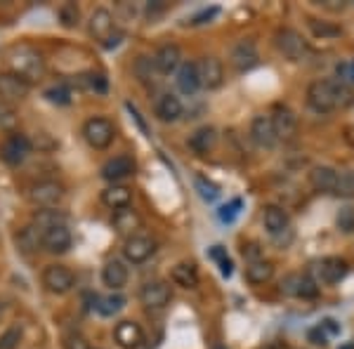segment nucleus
<instances>
[{"label": "nucleus", "mask_w": 354, "mask_h": 349, "mask_svg": "<svg viewBox=\"0 0 354 349\" xmlns=\"http://www.w3.org/2000/svg\"><path fill=\"white\" fill-rule=\"evenodd\" d=\"M153 113L161 123H177L185 113V106H182L180 97L173 93H163L153 104Z\"/></svg>", "instance_id": "obj_22"}, {"label": "nucleus", "mask_w": 354, "mask_h": 349, "mask_svg": "<svg viewBox=\"0 0 354 349\" xmlns=\"http://www.w3.org/2000/svg\"><path fill=\"white\" fill-rule=\"evenodd\" d=\"M133 73H135L137 81H140L142 85H153V83H156V78H158V71H156V66H153V59H151V57H147V55H142V57H137V59H135Z\"/></svg>", "instance_id": "obj_33"}, {"label": "nucleus", "mask_w": 354, "mask_h": 349, "mask_svg": "<svg viewBox=\"0 0 354 349\" xmlns=\"http://www.w3.org/2000/svg\"><path fill=\"white\" fill-rule=\"evenodd\" d=\"M307 340H310L314 347H326L328 345V335L322 326H314V328L307 330Z\"/></svg>", "instance_id": "obj_46"}, {"label": "nucleus", "mask_w": 354, "mask_h": 349, "mask_svg": "<svg viewBox=\"0 0 354 349\" xmlns=\"http://www.w3.org/2000/svg\"><path fill=\"white\" fill-rule=\"evenodd\" d=\"M215 142H218V133H215V128H210V125H203V128L194 130L189 135V140H187V144L196 156H203V153H208L210 149L215 147Z\"/></svg>", "instance_id": "obj_28"}, {"label": "nucleus", "mask_w": 354, "mask_h": 349, "mask_svg": "<svg viewBox=\"0 0 354 349\" xmlns=\"http://www.w3.org/2000/svg\"><path fill=\"white\" fill-rule=\"evenodd\" d=\"M83 137L90 147L102 151V149H109L113 137H116V130H113V123L104 116H93L83 123Z\"/></svg>", "instance_id": "obj_5"}, {"label": "nucleus", "mask_w": 354, "mask_h": 349, "mask_svg": "<svg viewBox=\"0 0 354 349\" xmlns=\"http://www.w3.org/2000/svg\"><path fill=\"white\" fill-rule=\"evenodd\" d=\"M3 314H5V302L0 300V321H3Z\"/></svg>", "instance_id": "obj_54"}, {"label": "nucleus", "mask_w": 354, "mask_h": 349, "mask_svg": "<svg viewBox=\"0 0 354 349\" xmlns=\"http://www.w3.org/2000/svg\"><path fill=\"white\" fill-rule=\"evenodd\" d=\"M170 279H173L175 285H180V288H185V290L198 288V281H201L196 267H194L192 262H177V265L170 269Z\"/></svg>", "instance_id": "obj_30"}, {"label": "nucleus", "mask_w": 354, "mask_h": 349, "mask_svg": "<svg viewBox=\"0 0 354 349\" xmlns=\"http://www.w3.org/2000/svg\"><path fill=\"white\" fill-rule=\"evenodd\" d=\"M123 307H125V297L118 293H111L106 297H97L95 300V309L100 317H116Z\"/></svg>", "instance_id": "obj_34"}, {"label": "nucleus", "mask_w": 354, "mask_h": 349, "mask_svg": "<svg viewBox=\"0 0 354 349\" xmlns=\"http://www.w3.org/2000/svg\"><path fill=\"white\" fill-rule=\"evenodd\" d=\"M241 255L245 257V262H258V260H265V257H262V248L258 243H248V245H243L241 248Z\"/></svg>", "instance_id": "obj_47"}, {"label": "nucleus", "mask_w": 354, "mask_h": 349, "mask_svg": "<svg viewBox=\"0 0 354 349\" xmlns=\"http://www.w3.org/2000/svg\"><path fill=\"white\" fill-rule=\"evenodd\" d=\"M31 153V140H26L21 133L8 135V140L0 147V158L8 165H21Z\"/></svg>", "instance_id": "obj_11"}, {"label": "nucleus", "mask_w": 354, "mask_h": 349, "mask_svg": "<svg viewBox=\"0 0 354 349\" xmlns=\"http://www.w3.org/2000/svg\"><path fill=\"white\" fill-rule=\"evenodd\" d=\"M220 272H222V276H232V260L230 257H225V260L220 262Z\"/></svg>", "instance_id": "obj_52"}, {"label": "nucleus", "mask_w": 354, "mask_h": 349, "mask_svg": "<svg viewBox=\"0 0 354 349\" xmlns=\"http://www.w3.org/2000/svg\"><path fill=\"white\" fill-rule=\"evenodd\" d=\"M310 279L317 285H335L350 274V265L342 257H322L310 267Z\"/></svg>", "instance_id": "obj_3"}, {"label": "nucleus", "mask_w": 354, "mask_h": 349, "mask_svg": "<svg viewBox=\"0 0 354 349\" xmlns=\"http://www.w3.org/2000/svg\"><path fill=\"white\" fill-rule=\"evenodd\" d=\"M262 222H265L267 234L274 238H281L283 234L290 232L288 213L281 205H265V210H262Z\"/></svg>", "instance_id": "obj_20"}, {"label": "nucleus", "mask_w": 354, "mask_h": 349, "mask_svg": "<svg viewBox=\"0 0 354 349\" xmlns=\"http://www.w3.org/2000/svg\"><path fill=\"white\" fill-rule=\"evenodd\" d=\"M66 213L59 208H38L36 213H33L31 217V225L38 227L41 232H45V229H53V227H62L66 225Z\"/></svg>", "instance_id": "obj_31"}, {"label": "nucleus", "mask_w": 354, "mask_h": 349, "mask_svg": "<svg viewBox=\"0 0 354 349\" xmlns=\"http://www.w3.org/2000/svg\"><path fill=\"white\" fill-rule=\"evenodd\" d=\"M111 225L118 234H123V236H135L137 229L142 227V217L137 215V210H133V208H123V210H116V213H113Z\"/></svg>", "instance_id": "obj_29"}, {"label": "nucleus", "mask_w": 354, "mask_h": 349, "mask_svg": "<svg viewBox=\"0 0 354 349\" xmlns=\"http://www.w3.org/2000/svg\"><path fill=\"white\" fill-rule=\"evenodd\" d=\"M88 78V88L90 90H95V93H104L106 90V81H104V76H100V73H90V76H85Z\"/></svg>", "instance_id": "obj_49"}, {"label": "nucleus", "mask_w": 354, "mask_h": 349, "mask_svg": "<svg viewBox=\"0 0 354 349\" xmlns=\"http://www.w3.org/2000/svg\"><path fill=\"white\" fill-rule=\"evenodd\" d=\"M274 45H277V50L288 62H302L307 53H310V45H307L305 36H302L298 28H290V26H283L274 33Z\"/></svg>", "instance_id": "obj_4"}, {"label": "nucleus", "mask_w": 354, "mask_h": 349, "mask_svg": "<svg viewBox=\"0 0 354 349\" xmlns=\"http://www.w3.org/2000/svg\"><path fill=\"white\" fill-rule=\"evenodd\" d=\"M220 10L218 8H210V10H203V12H198V15H194L189 21H187V24L189 26H201V24H205V21H210L213 19L215 15H218Z\"/></svg>", "instance_id": "obj_48"}, {"label": "nucleus", "mask_w": 354, "mask_h": 349, "mask_svg": "<svg viewBox=\"0 0 354 349\" xmlns=\"http://www.w3.org/2000/svg\"><path fill=\"white\" fill-rule=\"evenodd\" d=\"M250 140L258 149H274L279 142L270 116H255L250 121Z\"/></svg>", "instance_id": "obj_18"}, {"label": "nucleus", "mask_w": 354, "mask_h": 349, "mask_svg": "<svg viewBox=\"0 0 354 349\" xmlns=\"http://www.w3.org/2000/svg\"><path fill=\"white\" fill-rule=\"evenodd\" d=\"M335 81L342 83V85H354V59H347V62H340L335 66Z\"/></svg>", "instance_id": "obj_42"}, {"label": "nucleus", "mask_w": 354, "mask_h": 349, "mask_svg": "<svg viewBox=\"0 0 354 349\" xmlns=\"http://www.w3.org/2000/svg\"><path fill=\"white\" fill-rule=\"evenodd\" d=\"M15 238H17L19 253H24V255H33V253H38V248H43V232L33 225L21 227Z\"/></svg>", "instance_id": "obj_27"}, {"label": "nucleus", "mask_w": 354, "mask_h": 349, "mask_svg": "<svg viewBox=\"0 0 354 349\" xmlns=\"http://www.w3.org/2000/svg\"><path fill=\"white\" fill-rule=\"evenodd\" d=\"M173 300V290L165 281H149L140 288V302L145 305V309L149 312H158V309H165Z\"/></svg>", "instance_id": "obj_8"}, {"label": "nucleus", "mask_w": 354, "mask_h": 349, "mask_svg": "<svg viewBox=\"0 0 354 349\" xmlns=\"http://www.w3.org/2000/svg\"><path fill=\"white\" fill-rule=\"evenodd\" d=\"M270 118H272L274 133H277L279 140H293L295 133H298V116H295L286 104L274 106Z\"/></svg>", "instance_id": "obj_14"}, {"label": "nucleus", "mask_w": 354, "mask_h": 349, "mask_svg": "<svg viewBox=\"0 0 354 349\" xmlns=\"http://www.w3.org/2000/svg\"><path fill=\"white\" fill-rule=\"evenodd\" d=\"M215 349H227V347H215Z\"/></svg>", "instance_id": "obj_56"}, {"label": "nucleus", "mask_w": 354, "mask_h": 349, "mask_svg": "<svg viewBox=\"0 0 354 349\" xmlns=\"http://www.w3.org/2000/svg\"><path fill=\"white\" fill-rule=\"evenodd\" d=\"M8 66L10 73L24 78L26 83H36L45 76V59L38 50H33L31 45H15L8 53Z\"/></svg>", "instance_id": "obj_2"}, {"label": "nucleus", "mask_w": 354, "mask_h": 349, "mask_svg": "<svg viewBox=\"0 0 354 349\" xmlns=\"http://www.w3.org/2000/svg\"><path fill=\"white\" fill-rule=\"evenodd\" d=\"M133 173H135V158L128 156V153L113 156L102 165V177H104L106 182H111V185H118V182L128 180Z\"/></svg>", "instance_id": "obj_16"}, {"label": "nucleus", "mask_w": 354, "mask_h": 349, "mask_svg": "<svg viewBox=\"0 0 354 349\" xmlns=\"http://www.w3.org/2000/svg\"><path fill=\"white\" fill-rule=\"evenodd\" d=\"M307 26H310V31L314 33V38H322V41L340 36V26H335L333 21H324V19H314V17H310V19H307Z\"/></svg>", "instance_id": "obj_35"}, {"label": "nucleus", "mask_w": 354, "mask_h": 349, "mask_svg": "<svg viewBox=\"0 0 354 349\" xmlns=\"http://www.w3.org/2000/svg\"><path fill=\"white\" fill-rule=\"evenodd\" d=\"M17 111H15V106L12 104H5V102H0V128L5 130V133H10L12 135L15 133V128H17Z\"/></svg>", "instance_id": "obj_41"}, {"label": "nucleus", "mask_w": 354, "mask_h": 349, "mask_svg": "<svg viewBox=\"0 0 354 349\" xmlns=\"http://www.w3.org/2000/svg\"><path fill=\"white\" fill-rule=\"evenodd\" d=\"M241 198H234L232 203H227V205H222L220 208V220L222 222H227V225H230V222H234L236 220V215H239V210H241Z\"/></svg>", "instance_id": "obj_45"}, {"label": "nucleus", "mask_w": 354, "mask_h": 349, "mask_svg": "<svg viewBox=\"0 0 354 349\" xmlns=\"http://www.w3.org/2000/svg\"><path fill=\"white\" fill-rule=\"evenodd\" d=\"M335 196L352 198L354 196V173L352 170H342L338 173V182H335Z\"/></svg>", "instance_id": "obj_40"}, {"label": "nucleus", "mask_w": 354, "mask_h": 349, "mask_svg": "<svg viewBox=\"0 0 354 349\" xmlns=\"http://www.w3.org/2000/svg\"><path fill=\"white\" fill-rule=\"evenodd\" d=\"M156 250V243H153L151 236L147 234H135V236H128L123 243V257L130 262V265H142L153 255Z\"/></svg>", "instance_id": "obj_9"}, {"label": "nucleus", "mask_w": 354, "mask_h": 349, "mask_svg": "<svg viewBox=\"0 0 354 349\" xmlns=\"http://www.w3.org/2000/svg\"><path fill=\"white\" fill-rule=\"evenodd\" d=\"M66 349H90L88 342L83 340L81 335H73V337H68V342H66Z\"/></svg>", "instance_id": "obj_50"}, {"label": "nucleus", "mask_w": 354, "mask_h": 349, "mask_svg": "<svg viewBox=\"0 0 354 349\" xmlns=\"http://www.w3.org/2000/svg\"><path fill=\"white\" fill-rule=\"evenodd\" d=\"M230 62H232V66L236 68L239 73H245V71H250V68H255V66H258V62H260V55H258V48H255V43L250 41V38H243V41H239L232 48Z\"/></svg>", "instance_id": "obj_12"}, {"label": "nucleus", "mask_w": 354, "mask_h": 349, "mask_svg": "<svg viewBox=\"0 0 354 349\" xmlns=\"http://www.w3.org/2000/svg\"><path fill=\"white\" fill-rule=\"evenodd\" d=\"M21 337H24V330H21L19 323L8 326V328L3 330V335H0V349H17Z\"/></svg>", "instance_id": "obj_38"}, {"label": "nucleus", "mask_w": 354, "mask_h": 349, "mask_svg": "<svg viewBox=\"0 0 354 349\" xmlns=\"http://www.w3.org/2000/svg\"><path fill=\"white\" fill-rule=\"evenodd\" d=\"M153 66H156L158 76H170L175 73L182 64V50L175 43H163L161 48L153 53Z\"/></svg>", "instance_id": "obj_13"}, {"label": "nucleus", "mask_w": 354, "mask_h": 349, "mask_svg": "<svg viewBox=\"0 0 354 349\" xmlns=\"http://www.w3.org/2000/svg\"><path fill=\"white\" fill-rule=\"evenodd\" d=\"M302 281H305V274H286L279 283V290L288 297H300V290H302Z\"/></svg>", "instance_id": "obj_37"}, {"label": "nucleus", "mask_w": 354, "mask_h": 349, "mask_svg": "<svg viewBox=\"0 0 354 349\" xmlns=\"http://www.w3.org/2000/svg\"><path fill=\"white\" fill-rule=\"evenodd\" d=\"M102 203H104L106 208H111L113 213L123 208H130V205H133V189L125 185H109L102 191Z\"/></svg>", "instance_id": "obj_25"}, {"label": "nucleus", "mask_w": 354, "mask_h": 349, "mask_svg": "<svg viewBox=\"0 0 354 349\" xmlns=\"http://www.w3.org/2000/svg\"><path fill=\"white\" fill-rule=\"evenodd\" d=\"M28 93H31V83H26L24 78L15 76L10 71L0 73V102L17 104V102H24Z\"/></svg>", "instance_id": "obj_10"}, {"label": "nucleus", "mask_w": 354, "mask_h": 349, "mask_svg": "<svg viewBox=\"0 0 354 349\" xmlns=\"http://www.w3.org/2000/svg\"><path fill=\"white\" fill-rule=\"evenodd\" d=\"M274 276V265L270 260H258L245 265V281L250 285H265L270 283Z\"/></svg>", "instance_id": "obj_32"}, {"label": "nucleus", "mask_w": 354, "mask_h": 349, "mask_svg": "<svg viewBox=\"0 0 354 349\" xmlns=\"http://www.w3.org/2000/svg\"><path fill=\"white\" fill-rule=\"evenodd\" d=\"M350 97V88L335 78H317L307 88V104L317 113H330L342 106Z\"/></svg>", "instance_id": "obj_1"}, {"label": "nucleus", "mask_w": 354, "mask_h": 349, "mask_svg": "<svg viewBox=\"0 0 354 349\" xmlns=\"http://www.w3.org/2000/svg\"><path fill=\"white\" fill-rule=\"evenodd\" d=\"M340 349H354V342H347V345H342Z\"/></svg>", "instance_id": "obj_55"}, {"label": "nucleus", "mask_w": 354, "mask_h": 349, "mask_svg": "<svg viewBox=\"0 0 354 349\" xmlns=\"http://www.w3.org/2000/svg\"><path fill=\"white\" fill-rule=\"evenodd\" d=\"M71 243H73V236H71V232H68L66 225L45 229V232H43V248L48 250V253H53V255L68 253Z\"/></svg>", "instance_id": "obj_21"}, {"label": "nucleus", "mask_w": 354, "mask_h": 349, "mask_svg": "<svg viewBox=\"0 0 354 349\" xmlns=\"http://www.w3.org/2000/svg\"><path fill=\"white\" fill-rule=\"evenodd\" d=\"M41 281L48 293L66 295V293H71L73 285H76V276H73L71 269L64 265H48L41 274Z\"/></svg>", "instance_id": "obj_6"}, {"label": "nucleus", "mask_w": 354, "mask_h": 349, "mask_svg": "<svg viewBox=\"0 0 354 349\" xmlns=\"http://www.w3.org/2000/svg\"><path fill=\"white\" fill-rule=\"evenodd\" d=\"M335 182H338V170H333L330 165H317V168L310 170V185L314 191L333 194Z\"/></svg>", "instance_id": "obj_26"}, {"label": "nucleus", "mask_w": 354, "mask_h": 349, "mask_svg": "<svg viewBox=\"0 0 354 349\" xmlns=\"http://www.w3.org/2000/svg\"><path fill=\"white\" fill-rule=\"evenodd\" d=\"M335 227L342 234H352L354 232V210L352 208H340L338 217H335Z\"/></svg>", "instance_id": "obj_43"}, {"label": "nucleus", "mask_w": 354, "mask_h": 349, "mask_svg": "<svg viewBox=\"0 0 354 349\" xmlns=\"http://www.w3.org/2000/svg\"><path fill=\"white\" fill-rule=\"evenodd\" d=\"M194 187H196L198 196H201L203 201H208V203H213L215 198L220 196V187L215 185V182H210L208 177H203V175L194 177Z\"/></svg>", "instance_id": "obj_36"}, {"label": "nucleus", "mask_w": 354, "mask_h": 349, "mask_svg": "<svg viewBox=\"0 0 354 349\" xmlns=\"http://www.w3.org/2000/svg\"><path fill=\"white\" fill-rule=\"evenodd\" d=\"M262 349H286V345H283V342H270V345L262 347Z\"/></svg>", "instance_id": "obj_53"}, {"label": "nucleus", "mask_w": 354, "mask_h": 349, "mask_svg": "<svg viewBox=\"0 0 354 349\" xmlns=\"http://www.w3.org/2000/svg\"><path fill=\"white\" fill-rule=\"evenodd\" d=\"M57 17H59L62 26L73 28V26H78V19H81V10H78L76 3H64L59 10H57Z\"/></svg>", "instance_id": "obj_39"}, {"label": "nucleus", "mask_w": 354, "mask_h": 349, "mask_svg": "<svg viewBox=\"0 0 354 349\" xmlns=\"http://www.w3.org/2000/svg\"><path fill=\"white\" fill-rule=\"evenodd\" d=\"M175 85L182 95L194 97L201 90V76H198L196 62H182L180 68L175 71Z\"/></svg>", "instance_id": "obj_17"}, {"label": "nucleus", "mask_w": 354, "mask_h": 349, "mask_svg": "<svg viewBox=\"0 0 354 349\" xmlns=\"http://www.w3.org/2000/svg\"><path fill=\"white\" fill-rule=\"evenodd\" d=\"M113 340H116V345L121 349H137L142 345V340H145V333H142L140 323L121 321L113 328Z\"/></svg>", "instance_id": "obj_24"}, {"label": "nucleus", "mask_w": 354, "mask_h": 349, "mask_svg": "<svg viewBox=\"0 0 354 349\" xmlns=\"http://www.w3.org/2000/svg\"><path fill=\"white\" fill-rule=\"evenodd\" d=\"M319 326H322V328L326 330V335H328V337H333L335 333H340V326L335 323L333 319H326V321H322V323H319Z\"/></svg>", "instance_id": "obj_51"}, {"label": "nucleus", "mask_w": 354, "mask_h": 349, "mask_svg": "<svg viewBox=\"0 0 354 349\" xmlns=\"http://www.w3.org/2000/svg\"><path fill=\"white\" fill-rule=\"evenodd\" d=\"M198 64V76H201V88L205 90H218L225 83V66L218 57H201Z\"/></svg>", "instance_id": "obj_15"}, {"label": "nucleus", "mask_w": 354, "mask_h": 349, "mask_svg": "<svg viewBox=\"0 0 354 349\" xmlns=\"http://www.w3.org/2000/svg\"><path fill=\"white\" fill-rule=\"evenodd\" d=\"M128 279H130V272L125 267V262L121 260H109L104 267H102V283L106 285L109 290H123L128 285Z\"/></svg>", "instance_id": "obj_23"}, {"label": "nucleus", "mask_w": 354, "mask_h": 349, "mask_svg": "<svg viewBox=\"0 0 354 349\" xmlns=\"http://www.w3.org/2000/svg\"><path fill=\"white\" fill-rule=\"evenodd\" d=\"M113 28H116V21H113V15L106 8H97L95 12L90 15L88 31H90V36H93L95 41L106 43L111 38Z\"/></svg>", "instance_id": "obj_19"}, {"label": "nucleus", "mask_w": 354, "mask_h": 349, "mask_svg": "<svg viewBox=\"0 0 354 349\" xmlns=\"http://www.w3.org/2000/svg\"><path fill=\"white\" fill-rule=\"evenodd\" d=\"M26 198L36 208H57V203L64 198V187L55 180H41L28 187Z\"/></svg>", "instance_id": "obj_7"}, {"label": "nucleus", "mask_w": 354, "mask_h": 349, "mask_svg": "<svg viewBox=\"0 0 354 349\" xmlns=\"http://www.w3.org/2000/svg\"><path fill=\"white\" fill-rule=\"evenodd\" d=\"M45 97H48L53 104H68V102H71V93H68L64 85H55V88H50L48 93H45Z\"/></svg>", "instance_id": "obj_44"}]
</instances>
